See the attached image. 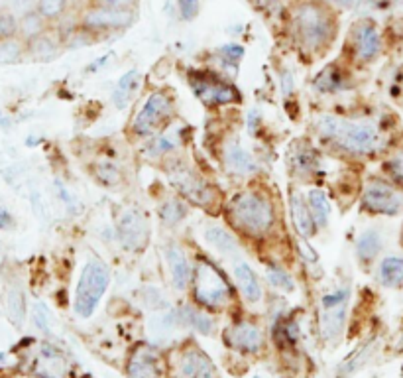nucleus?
Here are the masks:
<instances>
[{
	"mask_svg": "<svg viewBox=\"0 0 403 378\" xmlns=\"http://www.w3.org/2000/svg\"><path fill=\"white\" fill-rule=\"evenodd\" d=\"M221 164H223L224 172L232 178H250L258 172V162L256 158L242 146L236 137L224 138L221 142Z\"/></svg>",
	"mask_w": 403,
	"mask_h": 378,
	"instance_id": "obj_13",
	"label": "nucleus"
},
{
	"mask_svg": "<svg viewBox=\"0 0 403 378\" xmlns=\"http://www.w3.org/2000/svg\"><path fill=\"white\" fill-rule=\"evenodd\" d=\"M295 89V79H293V73L287 71V69H282L280 71V91L284 97H289Z\"/></svg>",
	"mask_w": 403,
	"mask_h": 378,
	"instance_id": "obj_44",
	"label": "nucleus"
},
{
	"mask_svg": "<svg viewBox=\"0 0 403 378\" xmlns=\"http://www.w3.org/2000/svg\"><path fill=\"white\" fill-rule=\"evenodd\" d=\"M136 18H138L136 10H122V8H108V6L90 4L81 16L79 26L93 32L95 36H103V34L128 30L136 22Z\"/></svg>",
	"mask_w": 403,
	"mask_h": 378,
	"instance_id": "obj_11",
	"label": "nucleus"
},
{
	"mask_svg": "<svg viewBox=\"0 0 403 378\" xmlns=\"http://www.w3.org/2000/svg\"><path fill=\"white\" fill-rule=\"evenodd\" d=\"M126 373L128 378H164V361L158 351L142 345L130 355Z\"/></svg>",
	"mask_w": 403,
	"mask_h": 378,
	"instance_id": "obj_17",
	"label": "nucleus"
},
{
	"mask_svg": "<svg viewBox=\"0 0 403 378\" xmlns=\"http://www.w3.org/2000/svg\"><path fill=\"white\" fill-rule=\"evenodd\" d=\"M382 248H384V237L378 228H366L356 239V258L364 266L374 264L382 255Z\"/></svg>",
	"mask_w": 403,
	"mask_h": 378,
	"instance_id": "obj_22",
	"label": "nucleus"
},
{
	"mask_svg": "<svg viewBox=\"0 0 403 378\" xmlns=\"http://www.w3.org/2000/svg\"><path fill=\"white\" fill-rule=\"evenodd\" d=\"M167 272H169V282L173 290L185 292L193 282V266L191 260L187 258L185 250L178 244H167L164 250Z\"/></svg>",
	"mask_w": 403,
	"mask_h": 378,
	"instance_id": "obj_16",
	"label": "nucleus"
},
{
	"mask_svg": "<svg viewBox=\"0 0 403 378\" xmlns=\"http://www.w3.org/2000/svg\"><path fill=\"white\" fill-rule=\"evenodd\" d=\"M117 241L128 252H142L149 242L151 227L146 213L140 207H122L117 217Z\"/></svg>",
	"mask_w": 403,
	"mask_h": 378,
	"instance_id": "obj_10",
	"label": "nucleus"
},
{
	"mask_svg": "<svg viewBox=\"0 0 403 378\" xmlns=\"http://www.w3.org/2000/svg\"><path fill=\"white\" fill-rule=\"evenodd\" d=\"M175 115V97L169 89H156L148 95L144 105L138 108L132 122L130 134L134 140H146L164 132V128L171 122Z\"/></svg>",
	"mask_w": 403,
	"mask_h": 378,
	"instance_id": "obj_6",
	"label": "nucleus"
},
{
	"mask_svg": "<svg viewBox=\"0 0 403 378\" xmlns=\"http://www.w3.org/2000/svg\"><path fill=\"white\" fill-rule=\"evenodd\" d=\"M18 34V24L10 16L0 14V40L8 38V36H16Z\"/></svg>",
	"mask_w": 403,
	"mask_h": 378,
	"instance_id": "obj_46",
	"label": "nucleus"
},
{
	"mask_svg": "<svg viewBox=\"0 0 403 378\" xmlns=\"http://www.w3.org/2000/svg\"><path fill=\"white\" fill-rule=\"evenodd\" d=\"M402 345H403V335H402Z\"/></svg>",
	"mask_w": 403,
	"mask_h": 378,
	"instance_id": "obj_54",
	"label": "nucleus"
},
{
	"mask_svg": "<svg viewBox=\"0 0 403 378\" xmlns=\"http://www.w3.org/2000/svg\"><path fill=\"white\" fill-rule=\"evenodd\" d=\"M215 56H217V60L221 61L223 67L236 71L239 63L244 58V47L240 46V44H226V46L219 47L215 51Z\"/></svg>",
	"mask_w": 403,
	"mask_h": 378,
	"instance_id": "obj_37",
	"label": "nucleus"
},
{
	"mask_svg": "<svg viewBox=\"0 0 403 378\" xmlns=\"http://www.w3.org/2000/svg\"><path fill=\"white\" fill-rule=\"evenodd\" d=\"M291 167H293L297 178H301L303 182H307V180L317 178V174L321 169V158H319V154H317L315 148L299 146V148H295V154L291 158Z\"/></svg>",
	"mask_w": 403,
	"mask_h": 378,
	"instance_id": "obj_24",
	"label": "nucleus"
},
{
	"mask_svg": "<svg viewBox=\"0 0 403 378\" xmlns=\"http://www.w3.org/2000/svg\"><path fill=\"white\" fill-rule=\"evenodd\" d=\"M175 378H219L209 357L197 347H185L175 363Z\"/></svg>",
	"mask_w": 403,
	"mask_h": 378,
	"instance_id": "obj_15",
	"label": "nucleus"
},
{
	"mask_svg": "<svg viewBox=\"0 0 403 378\" xmlns=\"http://www.w3.org/2000/svg\"><path fill=\"white\" fill-rule=\"evenodd\" d=\"M260 122H262L260 113H258V110H250V113H248V132L256 134L258 128H260Z\"/></svg>",
	"mask_w": 403,
	"mask_h": 378,
	"instance_id": "obj_49",
	"label": "nucleus"
},
{
	"mask_svg": "<svg viewBox=\"0 0 403 378\" xmlns=\"http://www.w3.org/2000/svg\"><path fill=\"white\" fill-rule=\"evenodd\" d=\"M61 51V42L58 38H53L51 34H42L38 38H34L28 42V56L32 60L38 61H51L58 58Z\"/></svg>",
	"mask_w": 403,
	"mask_h": 378,
	"instance_id": "obj_29",
	"label": "nucleus"
},
{
	"mask_svg": "<svg viewBox=\"0 0 403 378\" xmlns=\"http://www.w3.org/2000/svg\"><path fill=\"white\" fill-rule=\"evenodd\" d=\"M323 2H327L334 10L343 12V10H354L356 6H360L362 0H323Z\"/></svg>",
	"mask_w": 403,
	"mask_h": 378,
	"instance_id": "obj_47",
	"label": "nucleus"
},
{
	"mask_svg": "<svg viewBox=\"0 0 403 378\" xmlns=\"http://www.w3.org/2000/svg\"><path fill=\"white\" fill-rule=\"evenodd\" d=\"M348 302H350V287L343 286L323 296V300H321V309L341 307V305H346Z\"/></svg>",
	"mask_w": 403,
	"mask_h": 378,
	"instance_id": "obj_40",
	"label": "nucleus"
},
{
	"mask_svg": "<svg viewBox=\"0 0 403 378\" xmlns=\"http://www.w3.org/2000/svg\"><path fill=\"white\" fill-rule=\"evenodd\" d=\"M289 209H291V219H293V227L301 239H311L317 235L319 227L315 225L311 209L307 205V199L299 191H291L289 196Z\"/></svg>",
	"mask_w": 403,
	"mask_h": 378,
	"instance_id": "obj_20",
	"label": "nucleus"
},
{
	"mask_svg": "<svg viewBox=\"0 0 403 378\" xmlns=\"http://www.w3.org/2000/svg\"><path fill=\"white\" fill-rule=\"evenodd\" d=\"M224 341H226L228 347L234 349V351L256 355L264 347V333L254 321L240 319L224 331Z\"/></svg>",
	"mask_w": 403,
	"mask_h": 378,
	"instance_id": "obj_14",
	"label": "nucleus"
},
{
	"mask_svg": "<svg viewBox=\"0 0 403 378\" xmlns=\"http://www.w3.org/2000/svg\"><path fill=\"white\" fill-rule=\"evenodd\" d=\"M180 148V138L178 134H169V132H160L156 137H151L146 148H144V156L149 160H164L167 156H171L173 152Z\"/></svg>",
	"mask_w": 403,
	"mask_h": 378,
	"instance_id": "obj_30",
	"label": "nucleus"
},
{
	"mask_svg": "<svg viewBox=\"0 0 403 378\" xmlns=\"http://www.w3.org/2000/svg\"><path fill=\"white\" fill-rule=\"evenodd\" d=\"M307 205L311 209V215L315 219V225L319 228H327L330 223V213H332V205H330L329 193L321 187H311L307 193Z\"/></svg>",
	"mask_w": 403,
	"mask_h": 378,
	"instance_id": "obj_26",
	"label": "nucleus"
},
{
	"mask_svg": "<svg viewBox=\"0 0 403 378\" xmlns=\"http://www.w3.org/2000/svg\"><path fill=\"white\" fill-rule=\"evenodd\" d=\"M164 227H178L189 215V203L183 197H167L158 209Z\"/></svg>",
	"mask_w": 403,
	"mask_h": 378,
	"instance_id": "obj_27",
	"label": "nucleus"
},
{
	"mask_svg": "<svg viewBox=\"0 0 403 378\" xmlns=\"http://www.w3.org/2000/svg\"><path fill=\"white\" fill-rule=\"evenodd\" d=\"M254 378H260V377H254Z\"/></svg>",
	"mask_w": 403,
	"mask_h": 378,
	"instance_id": "obj_55",
	"label": "nucleus"
},
{
	"mask_svg": "<svg viewBox=\"0 0 403 378\" xmlns=\"http://www.w3.org/2000/svg\"><path fill=\"white\" fill-rule=\"evenodd\" d=\"M400 241H402V246H403V225H402V233H400Z\"/></svg>",
	"mask_w": 403,
	"mask_h": 378,
	"instance_id": "obj_53",
	"label": "nucleus"
},
{
	"mask_svg": "<svg viewBox=\"0 0 403 378\" xmlns=\"http://www.w3.org/2000/svg\"><path fill=\"white\" fill-rule=\"evenodd\" d=\"M114 58V54H106L103 58H99V60H95L93 63H89V67H87V73H97V71H101L103 67H105L108 61Z\"/></svg>",
	"mask_w": 403,
	"mask_h": 378,
	"instance_id": "obj_48",
	"label": "nucleus"
},
{
	"mask_svg": "<svg viewBox=\"0 0 403 378\" xmlns=\"http://www.w3.org/2000/svg\"><path fill=\"white\" fill-rule=\"evenodd\" d=\"M189 83L197 99L209 106L232 105V103H240L242 99L239 89L232 83L209 71H195L189 75Z\"/></svg>",
	"mask_w": 403,
	"mask_h": 378,
	"instance_id": "obj_12",
	"label": "nucleus"
},
{
	"mask_svg": "<svg viewBox=\"0 0 403 378\" xmlns=\"http://www.w3.org/2000/svg\"><path fill=\"white\" fill-rule=\"evenodd\" d=\"M346 309H348V303L346 305H341V307H332V309H321V335L323 339H337L344 329V323H346Z\"/></svg>",
	"mask_w": 403,
	"mask_h": 378,
	"instance_id": "obj_28",
	"label": "nucleus"
},
{
	"mask_svg": "<svg viewBox=\"0 0 403 378\" xmlns=\"http://www.w3.org/2000/svg\"><path fill=\"white\" fill-rule=\"evenodd\" d=\"M180 309L185 327H191V329L203 333V335H210L212 333L215 321L203 309H197V307H191V305H185V307H180Z\"/></svg>",
	"mask_w": 403,
	"mask_h": 378,
	"instance_id": "obj_32",
	"label": "nucleus"
},
{
	"mask_svg": "<svg viewBox=\"0 0 403 378\" xmlns=\"http://www.w3.org/2000/svg\"><path fill=\"white\" fill-rule=\"evenodd\" d=\"M295 2H297V0H295Z\"/></svg>",
	"mask_w": 403,
	"mask_h": 378,
	"instance_id": "obj_56",
	"label": "nucleus"
},
{
	"mask_svg": "<svg viewBox=\"0 0 403 378\" xmlns=\"http://www.w3.org/2000/svg\"><path fill=\"white\" fill-rule=\"evenodd\" d=\"M8 124H10V122H8V119H6V117L2 115V110H0V126H4V128H6Z\"/></svg>",
	"mask_w": 403,
	"mask_h": 378,
	"instance_id": "obj_52",
	"label": "nucleus"
},
{
	"mask_svg": "<svg viewBox=\"0 0 403 378\" xmlns=\"http://www.w3.org/2000/svg\"><path fill=\"white\" fill-rule=\"evenodd\" d=\"M12 215L6 211L4 207H0V228H10L12 227Z\"/></svg>",
	"mask_w": 403,
	"mask_h": 378,
	"instance_id": "obj_50",
	"label": "nucleus"
},
{
	"mask_svg": "<svg viewBox=\"0 0 403 378\" xmlns=\"http://www.w3.org/2000/svg\"><path fill=\"white\" fill-rule=\"evenodd\" d=\"M382 169H384V174H386V178H388L389 182L395 183L400 189H403V148L393 152L388 160L384 162Z\"/></svg>",
	"mask_w": 403,
	"mask_h": 378,
	"instance_id": "obj_38",
	"label": "nucleus"
},
{
	"mask_svg": "<svg viewBox=\"0 0 403 378\" xmlns=\"http://www.w3.org/2000/svg\"><path fill=\"white\" fill-rule=\"evenodd\" d=\"M248 2H252L256 8H260V10H268V8L273 6L276 0H248Z\"/></svg>",
	"mask_w": 403,
	"mask_h": 378,
	"instance_id": "obj_51",
	"label": "nucleus"
},
{
	"mask_svg": "<svg viewBox=\"0 0 403 378\" xmlns=\"http://www.w3.org/2000/svg\"><path fill=\"white\" fill-rule=\"evenodd\" d=\"M26 54H28V42L22 40L18 34L0 40V65L18 63Z\"/></svg>",
	"mask_w": 403,
	"mask_h": 378,
	"instance_id": "obj_31",
	"label": "nucleus"
},
{
	"mask_svg": "<svg viewBox=\"0 0 403 378\" xmlns=\"http://www.w3.org/2000/svg\"><path fill=\"white\" fill-rule=\"evenodd\" d=\"M224 217L239 235L256 241H266L278 221L271 197L256 189H246L230 197L224 205Z\"/></svg>",
	"mask_w": 403,
	"mask_h": 378,
	"instance_id": "obj_3",
	"label": "nucleus"
},
{
	"mask_svg": "<svg viewBox=\"0 0 403 378\" xmlns=\"http://www.w3.org/2000/svg\"><path fill=\"white\" fill-rule=\"evenodd\" d=\"M268 282L282 294H291L295 290V282L291 278V274L285 270L282 264H268Z\"/></svg>",
	"mask_w": 403,
	"mask_h": 378,
	"instance_id": "obj_36",
	"label": "nucleus"
},
{
	"mask_svg": "<svg viewBox=\"0 0 403 378\" xmlns=\"http://www.w3.org/2000/svg\"><path fill=\"white\" fill-rule=\"evenodd\" d=\"M289 36L301 54L323 56L339 36V10L323 0H297L289 12Z\"/></svg>",
	"mask_w": 403,
	"mask_h": 378,
	"instance_id": "obj_1",
	"label": "nucleus"
},
{
	"mask_svg": "<svg viewBox=\"0 0 403 378\" xmlns=\"http://www.w3.org/2000/svg\"><path fill=\"white\" fill-rule=\"evenodd\" d=\"M167 176L171 187L187 203H193L207 211H217V207H221V191L193 167L175 162L167 166Z\"/></svg>",
	"mask_w": 403,
	"mask_h": 378,
	"instance_id": "obj_7",
	"label": "nucleus"
},
{
	"mask_svg": "<svg viewBox=\"0 0 403 378\" xmlns=\"http://www.w3.org/2000/svg\"><path fill=\"white\" fill-rule=\"evenodd\" d=\"M56 187H58V196H60V199L65 203V207L69 209L71 213H77L79 211V199L63 185V183L56 182Z\"/></svg>",
	"mask_w": 403,
	"mask_h": 378,
	"instance_id": "obj_42",
	"label": "nucleus"
},
{
	"mask_svg": "<svg viewBox=\"0 0 403 378\" xmlns=\"http://www.w3.org/2000/svg\"><path fill=\"white\" fill-rule=\"evenodd\" d=\"M45 32H47V20L38 10L24 14L22 20L18 22V36L22 40H26V42H30L34 38L42 36Z\"/></svg>",
	"mask_w": 403,
	"mask_h": 378,
	"instance_id": "obj_33",
	"label": "nucleus"
},
{
	"mask_svg": "<svg viewBox=\"0 0 403 378\" xmlns=\"http://www.w3.org/2000/svg\"><path fill=\"white\" fill-rule=\"evenodd\" d=\"M384 51V36L372 18H362L348 32V54L358 67L370 65Z\"/></svg>",
	"mask_w": 403,
	"mask_h": 378,
	"instance_id": "obj_9",
	"label": "nucleus"
},
{
	"mask_svg": "<svg viewBox=\"0 0 403 378\" xmlns=\"http://www.w3.org/2000/svg\"><path fill=\"white\" fill-rule=\"evenodd\" d=\"M360 205L370 215L395 217L403 213V189L388 178H370L362 189Z\"/></svg>",
	"mask_w": 403,
	"mask_h": 378,
	"instance_id": "obj_8",
	"label": "nucleus"
},
{
	"mask_svg": "<svg viewBox=\"0 0 403 378\" xmlns=\"http://www.w3.org/2000/svg\"><path fill=\"white\" fill-rule=\"evenodd\" d=\"M110 286V270L99 257H90L79 274L73 294V311L81 319L93 318Z\"/></svg>",
	"mask_w": 403,
	"mask_h": 378,
	"instance_id": "obj_5",
	"label": "nucleus"
},
{
	"mask_svg": "<svg viewBox=\"0 0 403 378\" xmlns=\"http://www.w3.org/2000/svg\"><path fill=\"white\" fill-rule=\"evenodd\" d=\"M205 241L210 248H215L223 257L232 258L240 252L239 239L228 228L221 227V225H209L205 228Z\"/></svg>",
	"mask_w": 403,
	"mask_h": 378,
	"instance_id": "obj_23",
	"label": "nucleus"
},
{
	"mask_svg": "<svg viewBox=\"0 0 403 378\" xmlns=\"http://www.w3.org/2000/svg\"><path fill=\"white\" fill-rule=\"evenodd\" d=\"M315 128L325 144L352 158L376 156L386 150L388 144L386 130L372 121H350L325 115L317 121Z\"/></svg>",
	"mask_w": 403,
	"mask_h": 378,
	"instance_id": "obj_2",
	"label": "nucleus"
},
{
	"mask_svg": "<svg viewBox=\"0 0 403 378\" xmlns=\"http://www.w3.org/2000/svg\"><path fill=\"white\" fill-rule=\"evenodd\" d=\"M193 298L201 307L224 309L234 302V287L226 274L207 257H199L193 266Z\"/></svg>",
	"mask_w": 403,
	"mask_h": 378,
	"instance_id": "obj_4",
	"label": "nucleus"
},
{
	"mask_svg": "<svg viewBox=\"0 0 403 378\" xmlns=\"http://www.w3.org/2000/svg\"><path fill=\"white\" fill-rule=\"evenodd\" d=\"M34 318H36V325H38L42 331H49V314H47V309H45L42 303H36V307H34Z\"/></svg>",
	"mask_w": 403,
	"mask_h": 378,
	"instance_id": "obj_45",
	"label": "nucleus"
},
{
	"mask_svg": "<svg viewBox=\"0 0 403 378\" xmlns=\"http://www.w3.org/2000/svg\"><path fill=\"white\" fill-rule=\"evenodd\" d=\"M93 172H95L97 180L106 187H114L122 182V172H120L119 164L112 160H97L93 166Z\"/></svg>",
	"mask_w": 403,
	"mask_h": 378,
	"instance_id": "obj_35",
	"label": "nucleus"
},
{
	"mask_svg": "<svg viewBox=\"0 0 403 378\" xmlns=\"http://www.w3.org/2000/svg\"><path fill=\"white\" fill-rule=\"evenodd\" d=\"M232 276H234V282H236V287H239L240 296L246 300L248 303H260L262 298H264V287H262V282L258 278V274L254 272V268L244 262V260H236L232 264Z\"/></svg>",
	"mask_w": 403,
	"mask_h": 378,
	"instance_id": "obj_18",
	"label": "nucleus"
},
{
	"mask_svg": "<svg viewBox=\"0 0 403 378\" xmlns=\"http://www.w3.org/2000/svg\"><path fill=\"white\" fill-rule=\"evenodd\" d=\"M93 4L108 6V8H122V10H136L140 0H95Z\"/></svg>",
	"mask_w": 403,
	"mask_h": 378,
	"instance_id": "obj_43",
	"label": "nucleus"
},
{
	"mask_svg": "<svg viewBox=\"0 0 403 378\" xmlns=\"http://www.w3.org/2000/svg\"><path fill=\"white\" fill-rule=\"evenodd\" d=\"M4 307H6V314H8L10 321L14 323L16 327H20L24 323V318H26V300H24V294H22L20 287H10L6 292Z\"/></svg>",
	"mask_w": 403,
	"mask_h": 378,
	"instance_id": "obj_34",
	"label": "nucleus"
},
{
	"mask_svg": "<svg viewBox=\"0 0 403 378\" xmlns=\"http://www.w3.org/2000/svg\"><path fill=\"white\" fill-rule=\"evenodd\" d=\"M178 10L185 22H193L201 12V0H178Z\"/></svg>",
	"mask_w": 403,
	"mask_h": 378,
	"instance_id": "obj_41",
	"label": "nucleus"
},
{
	"mask_svg": "<svg viewBox=\"0 0 403 378\" xmlns=\"http://www.w3.org/2000/svg\"><path fill=\"white\" fill-rule=\"evenodd\" d=\"M352 87V77L348 73V69H344L337 63L327 65L323 71H319L313 79L315 91L323 93V95H332V93H343Z\"/></svg>",
	"mask_w": 403,
	"mask_h": 378,
	"instance_id": "obj_19",
	"label": "nucleus"
},
{
	"mask_svg": "<svg viewBox=\"0 0 403 378\" xmlns=\"http://www.w3.org/2000/svg\"><path fill=\"white\" fill-rule=\"evenodd\" d=\"M140 87H142V73H140L136 67L128 69L124 75L120 77L119 83H117L114 89H112V97H110L112 106H114L117 110H126V108L130 106V103L136 99Z\"/></svg>",
	"mask_w": 403,
	"mask_h": 378,
	"instance_id": "obj_21",
	"label": "nucleus"
},
{
	"mask_svg": "<svg viewBox=\"0 0 403 378\" xmlns=\"http://www.w3.org/2000/svg\"><path fill=\"white\" fill-rule=\"evenodd\" d=\"M67 8V0H38V12L44 16L47 22L60 20L65 14Z\"/></svg>",
	"mask_w": 403,
	"mask_h": 378,
	"instance_id": "obj_39",
	"label": "nucleus"
},
{
	"mask_svg": "<svg viewBox=\"0 0 403 378\" xmlns=\"http://www.w3.org/2000/svg\"><path fill=\"white\" fill-rule=\"evenodd\" d=\"M378 282L389 290H400L403 286V257L389 255L378 262Z\"/></svg>",
	"mask_w": 403,
	"mask_h": 378,
	"instance_id": "obj_25",
	"label": "nucleus"
}]
</instances>
